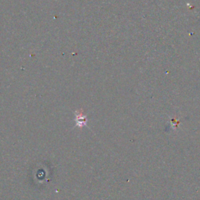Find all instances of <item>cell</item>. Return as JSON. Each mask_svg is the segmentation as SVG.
Masks as SVG:
<instances>
[{
	"instance_id": "cell-1",
	"label": "cell",
	"mask_w": 200,
	"mask_h": 200,
	"mask_svg": "<svg viewBox=\"0 0 200 200\" xmlns=\"http://www.w3.org/2000/svg\"><path fill=\"white\" fill-rule=\"evenodd\" d=\"M75 114H76V119H75L76 126L79 127L80 128L85 127L87 124V117H86V116H85L80 111H76Z\"/></svg>"
}]
</instances>
